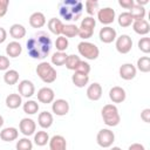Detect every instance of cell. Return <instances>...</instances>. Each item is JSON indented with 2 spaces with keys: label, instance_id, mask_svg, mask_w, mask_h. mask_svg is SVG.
I'll list each match as a JSON object with an SVG mask.
<instances>
[{
  "label": "cell",
  "instance_id": "obj_1",
  "mask_svg": "<svg viewBox=\"0 0 150 150\" xmlns=\"http://www.w3.org/2000/svg\"><path fill=\"white\" fill-rule=\"evenodd\" d=\"M26 46L27 53L32 59L43 60L50 53L52 40L46 32H38L30 39H28Z\"/></svg>",
  "mask_w": 150,
  "mask_h": 150
},
{
  "label": "cell",
  "instance_id": "obj_2",
  "mask_svg": "<svg viewBox=\"0 0 150 150\" xmlns=\"http://www.w3.org/2000/svg\"><path fill=\"white\" fill-rule=\"evenodd\" d=\"M60 16L66 21H77L83 12V4L80 0H63L57 5Z\"/></svg>",
  "mask_w": 150,
  "mask_h": 150
},
{
  "label": "cell",
  "instance_id": "obj_3",
  "mask_svg": "<svg viewBox=\"0 0 150 150\" xmlns=\"http://www.w3.org/2000/svg\"><path fill=\"white\" fill-rule=\"evenodd\" d=\"M102 118L105 125L108 127H116L121 122V116L118 114V109L115 104H105L102 110Z\"/></svg>",
  "mask_w": 150,
  "mask_h": 150
},
{
  "label": "cell",
  "instance_id": "obj_4",
  "mask_svg": "<svg viewBox=\"0 0 150 150\" xmlns=\"http://www.w3.org/2000/svg\"><path fill=\"white\" fill-rule=\"evenodd\" d=\"M36 74L45 83H53L57 77L55 68L50 63L45 62V61L40 62L36 66Z\"/></svg>",
  "mask_w": 150,
  "mask_h": 150
},
{
  "label": "cell",
  "instance_id": "obj_5",
  "mask_svg": "<svg viewBox=\"0 0 150 150\" xmlns=\"http://www.w3.org/2000/svg\"><path fill=\"white\" fill-rule=\"evenodd\" d=\"M77 50L80 55L87 60H96L100 55L98 47L95 43H91L88 41H81L77 45Z\"/></svg>",
  "mask_w": 150,
  "mask_h": 150
},
{
  "label": "cell",
  "instance_id": "obj_6",
  "mask_svg": "<svg viewBox=\"0 0 150 150\" xmlns=\"http://www.w3.org/2000/svg\"><path fill=\"white\" fill-rule=\"evenodd\" d=\"M96 142L101 148H109L115 142V134L110 129H101L97 132Z\"/></svg>",
  "mask_w": 150,
  "mask_h": 150
},
{
  "label": "cell",
  "instance_id": "obj_7",
  "mask_svg": "<svg viewBox=\"0 0 150 150\" xmlns=\"http://www.w3.org/2000/svg\"><path fill=\"white\" fill-rule=\"evenodd\" d=\"M115 47L117 49L118 53L121 54H128L131 48H132V40L129 35L127 34H122L118 38H116V42H115Z\"/></svg>",
  "mask_w": 150,
  "mask_h": 150
},
{
  "label": "cell",
  "instance_id": "obj_8",
  "mask_svg": "<svg viewBox=\"0 0 150 150\" xmlns=\"http://www.w3.org/2000/svg\"><path fill=\"white\" fill-rule=\"evenodd\" d=\"M115 16H116V13L111 7H103V8L98 9V12H97L98 21L103 25H107V26L114 22Z\"/></svg>",
  "mask_w": 150,
  "mask_h": 150
},
{
  "label": "cell",
  "instance_id": "obj_9",
  "mask_svg": "<svg viewBox=\"0 0 150 150\" xmlns=\"http://www.w3.org/2000/svg\"><path fill=\"white\" fill-rule=\"evenodd\" d=\"M18 91L21 97L29 98L35 94V87L34 83L29 80H22L18 84Z\"/></svg>",
  "mask_w": 150,
  "mask_h": 150
},
{
  "label": "cell",
  "instance_id": "obj_10",
  "mask_svg": "<svg viewBox=\"0 0 150 150\" xmlns=\"http://www.w3.org/2000/svg\"><path fill=\"white\" fill-rule=\"evenodd\" d=\"M19 129H20V131H21L26 137H28V136L35 134L36 124H35L34 120L26 117V118H22V120L20 121V123H19Z\"/></svg>",
  "mask_w": 150,
  "mask_h": 150
},
{
  "label": "cell",
  "instance_id": "obj_11",
  "mask_svg": "<svg viewBox=\"0 0 150 150\" xmlns=\"http://www.w3.org/2000/svg\"><path fill=\"white\" fill-rule=\"evenodd\" d=\"M98 38L103 43H111L112 41L116 40L117 33H116L115 28H112L110 26H105V27L101 28V30L98 33Z\"/></svg>",
  "mask_w": 150,
  "mask_h": 150
},
{
  "label": "cell",
  "instance_id": "obj_12",
  "mask_svg": "<svg viewBox=\"0 0 150 150\" xmlns=\"http://www.w3.org/2000/svg\"><path fill=\"white\" fill-rule=\"evenodd\" d=\"M118 73H120L121 79H123L125 81H129V80L135 79L136 73H137V69H136V67L132 63H123L120 67Z\"/></svg>",
  "mask_w": 150,
  "mask_h": 150
},
{
  "label": "cell",
  "instance_id": "obj_13",
  "mask_svg": "<svg viewBox=\"0 0 150 150\" xmlns=\"http://www.w3.org/2000/svg\"><path fill=\"white\" fill-rule=\"evenodd\" d=\"M52 110L56 116H64L69 111V103L63 98L55 100L52 104Z\"/></svg>",
  "mask_w": 150,
  "mask_h": 150
},
{
  "label": "cell",
  "instance_id": "obj_14",
  "mask_svg": "<svg viewBox=\"0 0 150 150\" xmlns=\"http://www.w3.org/2000/svg\"><path fill=\"white\" fill-rule=\"evenodd\" d=\"M38 100L41 102V103H45V104H48V103H52L54 101V97H55V94H54V90L49 87H43L41 88L39 91H38Z\"/></svg>",
  "mask_w": 150,
  "mask_h": 150
},
{
  "label": "cell",
  "instance_id": "obj_15",
  "mask_svg": "<svg viewBox=\"0 0 150 150\" xmlns=\"http://www.w3.org/2000/svg\"><path fill=\"white\" fill-rule=\"evenodd\" d=\"M127 97L125 90L122 87L115 86L109 90V98L114 102V103H122Z\"/></svg>",
  "mask_w": 150,
  "mask_h": 150
},
{
  "label": "cell",
  "instance_id": "obj_16",
  "mask_svg": "<svg viewBox=\"0 0 150 150\" xmlns=\"http://www.w3.org/2000/svg\"><path fill=\"white\" fill-rule=\"evenodd\" d=\"M49 150H67L66 138L61 135H54L49 138Z\"/></svg>",
  "mask_w": 150,
  "mask_h": 150
},
{
  "label": "cell",
  "instance_id": "obj_17",
  "mask_svg": "<svg viewBox=\"0 0 150 150\" xmlns=\"http://www.w3.org/2000/svg\"><path fill=\"white\" fill-rule=\"evenodd\" d=\"M87 97L90 101H98L102 97V87L100 83L94 82L87 88Z\"/></svg>",
  "mask_w": 150,
  "mask_h": 150
},
{
  "label": "cell",
  "instance_id": "obj_18",
  "mask_svg": "<svg viewBox=\"0 0 150 150\" xmlns=\"http://www.w3.org/2000/svg\"><path fill=\"white\" fill-rule=\"evenodd\" d=\"M63 26H64V23L60 19H57V18H52L47 22V27H48L49 32L53 33L54 35H57V36H60L62 34Z\"/></svg>",
  "mask_w": 150,
  "mask_h": 150
},
{
  "label": "cell",
  "instance_id": "obj_19",
  "mask_svg": "<svg viewBox=\"0 0 150 150\" xmlns=\"http://www.w3.org/2000/svg\"><path fill=\"white\" fill-rule=\"evenodd\" d=\"M19 136V131L16 128L14 127H8V128H5L1 130L0 132V138L4 141V142H12V141H15Z\"/></svg>",
  "mask_w": 150,
  "mask_h": 150
},
{
  "label": "cell",
  "instance_id": "obj_20",
  "mask_svg": "<svg viewBox=\"0 0 150 150\" xmlns=\"http://www.w3.org/2000/svg\"><path fill=\"white\" fill-rule=\"evenodd\" d=\"M29 25L33 28H41L46 25V16L41 12H35L29 16Z\"/></svg>",
  "mask_w": 150,
  "mask_h": 150
},
{
  "label": "cell",
  "instance_id": "obj_21",
  "mask_svg": "<svg viewBox=\"0 0 150 150\" xmlns=\"http://www.w3.org/2000/svg\"><path fill=\"white\" fill-rule=\"evenodd\" d=\"M132 29L135 33H137L139 35H146L150 32V25L145 19L134 21L132 22Z\"/></svg>",
  "mask_w": 150,
  "mask_h": 150
},
{
  "label": "cell",
  "instance_id": "obj_22",
  "mask_svg": "<svg viewBox=\"0 0 150 150\" xmlns=\"http://www.w3.org/2000/svg\"><path fill=\"white\" fill-rule=\"evenodd\" d=\"M38 123L42 129H48L53 124V115L48 111H42L38 116Z\"/></svg>",
  "mask_w": 150,
  "mask_h": 150
},
{
  "label": "cell",
  "instance_id": "obj_23",
  "mask_svg": "<svg viewBox=\"0 0 150 150\" xmlns=\"http://www.w3.org/2000/svg\"><path fill=\"white\" fill-rule=\"evenodd\" d=\"M22 53V46L18 41H12L6 46V54L9 57H18Z\"/></svg>",
  "mask_w": 150,
  "mask_h": 150
},
{
  "label": "cell",
  "instance_id": "obj_24",
  "mask_svg": "<svg viewBox=\"0 0 150 150\" xmlns=\"http://www.w3.org/2000/svg\"><path fill=\"white\" fill-rule=\"evenodd\" d=\"M71 81H73V83L75 84V87H77V88H83V87L87 86L88 82H89V75L74 71V74L71 75Z\"/></svg>",
  "mask_w": 150,
  "mask_h": 150
},
{
  "label": "cell",
  "instance_id": "obj_25",
  "mask_svg": "<svg viewBox=\"0 0 150 150\" xmlns=\"http://www.w3.org/2000/svg\"><path fill=\"white\" fill-rule=\"evenodd\" d=\"M9 35L13 39H15V40H20V39L25 38V35H26V28L22 25H20V23H14L9 28Z\"/></svg>",
  "mask_w": 150,
  "mask_h": 150
},
{
  "label": "cell",
  "instance_id": "obj_26",
  "mask_svg": "<svg viewBox=\"0 0 150 150\" xmlns=\"http://www.w3.org/2000/svg\"><path fill=\"white\" fill-rule=\"evenodd\" d=\"M22 104V97L19 94H9L6 97V105L9 109H16Z\"/></svg>",
  "mask_w": 150,
  "mask_h": 150
},
{
  "label": "cell",
  "instance_id": "obj_27",
  "mask_svg": "<svg viewBox=\"0 0 150 150\" xmlns=\"http://www.w3.org/2000/svg\"><path fill=\"white\" fill-rule=\"evenodd\" d=\"M129 14L131 15V18H132L134 21L143 20L144 16H145V9H144V7H142V6L137 5V4H135V5L130 8Z\"/></svg>",
  "mask_w": 150,
  "mask_h": 150
},
{
  "label": "cell",
  "instance_id": "obj_28",
  "mask_svg": "<svg viewBox=\"0 0 150 150\" xmlns=\"http://www.w3.org/2000/svg\"><path fill=\"white\" fill-rule=\"evenodd\" d=\"M4 81L8 86L16 84L18 81H19V73L15 69H8V70H6V73L4 74Z\"/></svg>",
  "mask_w": 150,
  "mask_h": 150
},
{
  "label": "cell",
  "instance_id": "obj_29",
  "mask_svg": "<svg viewBox=\"0 0 150 150\" xmlns=\"http://www.w3.org/2000/svg\"><path fill=\"white\" fill-rule=\"evenodd\" d=\"M49 142V135L47 131L40 130L36 134H34V143L38 146H43Z\"/></svg>",
  "mask_w": 150,
  "mask_h": 150
},
{
  "label": "cell",
  "instance_id": "obj_30",
  "mask_svg": "<svg viewBox=\"0 0 150 150\" xmlns=\"http://www.w3.org/2000/svg\"><path fill=\"white\" fill-rule=\"evenodd\" d=\"M79 34V27L76 25H73V23H68V25H64L63 28H62V36L64 38H75L76 35Z\"/></svg>",
  "mask_w": 150,
  "mask_h": 150
},
{
  "label": "cell",
  "instance_id": "obj_31",
  "mask_svg": "<svg viewBox=\"0 0 150 150\" xmlns=\"http://www.w3.org/2000/svg\"><path fill=\"white\" fill-rule=\"evenodd\" d=\"M22 109H23V111L26 114L34 115V114H36L39 111V103L36 101H34V100H28L27 102L23 103Z\"/></svg>",
  "mask_w": 150,
  "mask_h": 150
},
{
  "label": "cell",
  "instance_id": "obj_32",
  "mask_svg": "<svg viewBox=\"0 0 150 150\" xmlns=\"http://www.w3.org/2000/svg\"><path fill=\"white\" fill-rule=\"evenodd\" d=\"M137 68L142 73H149L150 71V57L149 56H141L137 60Z\"/></svg>",
  "mask_w": 150,
  "mask_h": 150
},
{
  "label": "cell",
  "instance_id": "obj_33",
  "mask_svg": "<svg viewBox=\"0 0 150 150\" xmlns=\"http://www.w3.org/2000/svg\"><path fill=\"white\" fill-rule=\"evenodd\" d=\"M67 54L64 52H55L53 55H52V63L54 66H63L66 63V60H67Z\"/></svg>",
  "mask_w": 150,
  "mask_h": 150
},
{
  "label": "cell",
  "instance_id": "obj_34",
  "mask_svg": "<svg viewBox=\"0 0 150 150\" xmlns=\"http://www.w3.org/2000/svg\"><path fill=\"white\" fill-rule=\"evenodd\" d=\"M117 21H118V25H120L121 27H123V28L131 26L132 22H134V20H132V18H131V15L129 14V12H123V13H121V14L118 15Z\"/></svg>",
  "mask_w": 150,
  "mask_h": 150
},
{
  "label": "cell",
  "instance_id": "obj_35",
  "mask_svg": "<svg viewBox=\"0 0 150 150\" xmlns=\"http://www.w3.org/2000/svg\"><path fill=\"white\" fill-rule=\"evenodd\" d=\"M80 61H81L80 56H77V55H75V54L68 55V56H67V60H66V63H64V64H66V68L69 69V70H74V71H75V69H76V67L79 66Z\"/></svg>",
  "mask_w": 150,
  "mask_h": 150
},
{
  "label": "cell",
  "instance_id": "obj_36",
  "mask_svg": "<svg viewBox=\"0 0 150 150\" xmlns=\"http://www.w3.org/2000/svg\"><path fill=\"white\" fill-rule=\"evenodd\" d=\"M16 150H33V143L28 137H22L16 142Z\"/></svg>",
  "mask_w": 150,
  "mask_h": 150
},
{
  "label": "cell",
  "instance_id": "obj_37",
  "mask_svg": "<svg viewBox=\"0 0 150 150\" xmlns=\"http://www.w3.org/2000/svg\"><path fill=\"white\" fill-rule=\"evenodd\" d=\"M68 46H69V41H68L67 38H64L62 35H60V36L56 38V40H55V47H56V50L57 52H66L67 48H68Z\"/></svg>",
  "mask_w": 150,
  "mask_h": 150
},
{
  "label": "cell",
  "instance_id": "obj_38",
  "mask_svg": "<svg viewBox=\"0 0 150 150\" xmlns=\"http://www.w3.org/2000/svg\"><path fill=\"white\" fill-rule=\"evenodd\" d=\"M86 6V12L88 13V16H93L95 12L98 9V2L96 0H87L84 2Z\"/></svg>",
  "mask_w": 150,
  "mask_h": 150
},
{
  "label": "cell",
  "instance_id": "obj_39",
  "mask_svg": "<svg viewBox=\"0 0 150 150\" xmlns=\"http://www.w3.org/2000/svg\"><path fill=\"white\" fill-rule=\"evenodd\" d=\"M137 46H138V49L141 52H143L144 54L150 53V38H148V36L141 38V40H138Z\"/></svg>",
  "mask_w": 150,
  "mask_h": 150
},
{
  "label": "cell",
  "instance_id": "obj_40",
  "mask_svg": "<svg viewBox=\"0 0 150 150\" xmlns=\"http://www.w3.org/2000/svg\"><path fill=\"white\" fill-rule=\"evenodd\" d=\"M95 26H96V20L94 19V16H86L84 19H82L80 28H87V29L94 30Z\"/></svg>",
  "mask_w": 150,
  "mask_h": 150
},
{
  "label": "cell",
  "instance_id": "obj_41",
  "mask_svg": "<svg viewBox=\"0 0 150 150\" xmlns=\"http://www.w3.org/2000/svg\"><path fill=\"white\" fill-rule=\"evenodd\" d=\"M75 71L88 75V74L90 73V64H89L88 62H86V61H82V60H81V61H80V63H79V66L76 67Z\"/></svg>",
  "mask_w": 150,
  "mask_h": 150
},
{
  "label": "cell",
  "instance_id": "obj_42",
  "mask_svg": "<svg viewBox=\"0 0 150 150\" xmlns=\"http://www.w3.org/2000/svg\"><path fill=\"white\" fill-rule=\"evenodd\" d=\"M93 34H94V30H91V29H87V28H80V27H79V34H77V35H79L81 39L87 40V39L91 38Z\"/></svg>",
  "mask_w": 150,
  "mask_h": 150
},
{
  "label": "cell",
  "instance_id": "obj_43",
  "mask_svg": "<svg viewBox=\"0 0 150 150\" xmlns=\"http://www.w3.org/2000/svg\"><path fill=\"white\" fill-rule=\"evenodd\" d=\"M9 66V59L5 55H0V70H8Z\"/></svg>",
  "mask_w": 150,
  "mask_h": 150
},
{
  "label": "cell",
  "instance_id": "obj_44",
  "mask_svg": "<svg viewBox=\"0 0 150 150\" xmlns=\"http://www.w3.org/2000/svg\"><path fill=\"white\" fill-rule=\"evenodd\" d=\"M8 5H9L8 0H0V18L6 15L7 9H8Z\"/></svg>",
  "mask_w": 150,
  "mask_h": 150
},
{
  "label": "cell",
  "instance_id": "obj_45",
  "mask_svg": "<svg viewBox=\"0 0 150 150\" xmlns=\"http://www.w3.org/2000/svg\"><path fill=\"white\" fill-rule=\"evenodd\" d=\"M118 5L122 6L123 8L130 9V8L135 5V1H134V0H118Z\"/></svg>",
  "mask_w": 150,
  "mask_h": 150
},
{
  "label": "cell",
  "instance_id": "obj_46",
  "mask_svg": "<svg viewBox=\"0 0 150 150\" xmlns=\"http://www.w3.org/2000/svg\"><path fill=\"white\" fill-rule=\"evenodd\" d=\"M141 118H142L143 122H145V123H149V122H150V109H149V108H145V109L141 112Z\"/></svg>",
  "mask_w": 150,
  "mask_h": 150
},
{
  "label": "cell",
  "instance_id": "obj_47",
  "mask_svg": "<svg viewBox=\"0 0 150 150\" xmlns=\"http://www.w3.org/2000/svg\"><path fill=\"white\" fill-rule=\"evenodd\" d=\"M128 150H145V148H144V145L141 144V143H132V144L128 148Z\"/></svg>",
  "mask_w": 150,
  "mask_h": 150
},
{
  "label": "cell",
  "instance_id": "obj_48",
  "mask_svg": "<svg viewBox=\"0 0 150 150\" xmlns=\"http://www.w3.org/2000/svg\"><path fill=\"white\" fill-rule=\"evenodd\" d=\"M6 39H7V32L4 27H0V43L5 42Z\"/></svg>",
  "mask_w": 150,
  "mask_h": 150
},
{
  "label": "cell",
  "instance_id": "obj_49",
  "mask_svg": "<svg viewBox=\"0 0 150 150\" xmlns=\"http://www.w3.org/2000/svg\"><path fill=\"white\" fill-rule=\"evenodd\" d=\"M148 2H149V0H142V1H141V0H136V1H135V4H137V5L142 6V7H143L144 5H146Z\"/></svg>",
  "mask_w": 150,
  "mask_h": 150
},
{
  "label": "cell",
  "instance_id": "obj_50",
  "mask_svg": "<svg viewBox=\"0 0 150 150\" xmlns=\"http://www.w3.org/2000/svg\"><path fill=\"white\" fill-rule=\"evenodd\" d=\"M2 125H4V117L0 115V128H1Z\"/></svg>",
  "mask_w": 150,
  "mask_h": 150
},
{
  "label": "cell",
  "instance_id": "obj_51",
  "mask_svg": "<svg viewBox=\"0 0 150 150\" xmlns=\"http://www.w3.org/2000/svg\"><path fill=\"white\" fill-rule=\"evenodd\" d=\"M110 150H122V149H121L120 146H112V148H111Z\"/></svg>",
  "mask_w": 150,
  "mask_h": 150
}]
</instances>
